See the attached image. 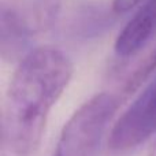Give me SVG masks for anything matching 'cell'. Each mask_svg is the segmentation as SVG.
<instances>
[{"mask_svg": "<svg viewBox=\"0 0 156 156\" xmlns=\"http://www.w3.org/2000/svg\"><path fill=\"white\" fill-rule=\"evenodd\" d=\"M73 71L70 58L52 45L33 48L19 60L3 101L0 156L36 155Z\"/></svg>", "mask_w": 156, "mask_h": 156, "instance_id": "1", "label": "cell"}, {"mask_svg": "<svg viewBox=\"0 0 156 156\" xmlns=\"http://www.w3.org/2000/svg\"><path fill=\"white\" fill-rule=\"evenodd\" d=\"M121 104V97L111 92L86 100L66 122L52 156H99L108 125Z\"/></svg>", "mask_w": 156, "mask_h": 156, "instance_id": "2", "label": "cell"}, {"mask_svg": "<svg viewBox=\"0 0 156 156\" xmlns=\"http://www.w3.org/2000/svg\"><path fill=\"white\" fill-rule=\"evenodd\" d=\"M155 134L156 80L114 123L108 137V147L114 152H126L140 147Z\"/></svg>", "mask_w": 156, "mask_h": 156, "instance_id": "3", "label": "cell"}, {"mask_svg": "<svg viewBox=\"0 0 156 156\" xmlns=\"http://www.w3.org/2000/svg\"><path fill=\"white\" fill-rule=\"evenodd\" d=\"M156 36V0H145L127 21L114 44L119 59H129L141 52Z\"/></svg>", "mask_w": 156, "mask_h": 156, "instance_id": "4", "label": "cell"}, {"mask_svg": "<svg viewBox=\"0 0 156 156\" xmlns=\"http://www.w3.org/2000/svg\"><path fill=\"white\" fill-rule=\"evenodd\" d=\"M30 23L12 7L2 5L0 12V51L4 60H14L25 56L29 38L32 36Z\"/></svg>", "mask_w": 156, "mask_h": 156, "instance_id": "5", "label": "cell"}, {"mask_svg": "<svg viewBox=\"0 0 156 156\" xmlns=\"http://www.w3.org/2000/svg\"><path fill=\"white\" fill-rule=\"evenodd\" d=\"M156 70V44L155 47H151L148 52H145L143 58L134 65L132 71L126 74L125 81L119 90L116 92L121 100L123 101L126 97L133 94Z\"/></svg>", "mask_w": 156, "mask_h": 156, "instance_id": "6", "label": "cell"}, {"mask_svg": "<svg viewBox=\"0 0 156 156\" xmlns=\"http://www.w3.org/2000/svg\"><path fill=\"white\" fill-rule=\"evenodd\" d=\"M145 0H114L112 3V10L115 12H126V11L132 10L140 3H144Z\"/></svg>", "mask_w": 156, "mask_h": 156, "instance_id": "7", "label": "cell"}, {"mask_svg": "<svg viewBox=\"0 0 156 156\" xmlns=\"http://www.w3.org/2000/svg\"><path fill=\"white\" fill-rule=\"evenodd\" d=\"M148 156H156V141L152 144L151 149H149V155Z\"/></svg>", "mask_w": 156, "mask_h": 156, "instance_id": "8", "label": "cell"}]
</instances>
